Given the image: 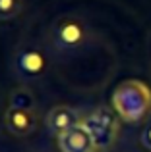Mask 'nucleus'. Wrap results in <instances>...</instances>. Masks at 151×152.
<instances>
[{
	"label": "nucleus",
	"mask_w": 151,
	"mask_h": 152,
	"mask_svg": "<svg viewBox=\"0 0 151 152\" xmlns=\"http://www.w3.org/2000/svg\"><path fill=\"white\" fill-rule=\"evenodd\" d=\"M113 108L126 123H140L151 114V89L144 81L128 79L114 91Z\"/></svg>",
	"instance_id": "obj_1"
},
{
	"label": "nucleus",
	"mask_w": 151,
	"mask_h": 152,
	"mask_svg": "<svg viewBox=\"0 0 151 152\" xmlns=\"http://www.w3.org/2000/svg\"><path fill=\"white\" fill-rule=\"evenodd\" d=\"M81 123L91 133L95 145H97V150H107L109 146L114 145L120 125H118V118L114 115L113 110H109V108H97Z\"/></svg>",
	"instance_id": "obj_2"
},
{
	"label": "nucleus",
	"mask_w": 151,
	"mask_h": 152,
	"mask_svg": "<svg viewBox=\"0 0 151 152\" xmlns=\"http://www.w3.org/2000/svg\"><path fill=\"white\" fill-rule=\"evenodd\" d=\"M87 27L79 18H62L54 25V42L64 50H76L85 42Z\"/></svg>",
	"instance_id": "obj_3"
},
{
	"label": "nucleus",
	"mask_w": 151,
	"mask_h": 152,
	"mask_svg": "<svg viewBox=\"0 0 151 152\" xmlns=\"http://www.w3.org/2000/svg\"><path fill=\"white\" fill-rule=\"evenodd\" d=\"M58 148L60 152H97V145L87 127L78 123L66 133L58 135Z\"/></svg>",
	"instance_id": "obj_4"
},
{
	"label": "nucleus",
	"mask_w": 151,
	"mask_h": 152,
	"mask_svg": "<svg viewBox=\"0 0 151 152\" xmlns=\"http://www.w3.org/2000/svg\"><path fill=\"white\" fill-rule=\"evenodd\" d=\"M47 69V58L39 48L27 46V48H19L16 54V71L21 77H39Z\"/></svg>",
	"instance_id": "obj_5"
},
{
	"label": "nucleus",
	"mask_w": 151,
	"mask_h": 152,
	"mask_svg": "<svg viewBox=\"0 0 151 152\" xmlns=\"http://www.w3.org/2000/svg\"><path fill=\"white\" fill-rule=\"evenodd\" d=\"M6 129L16 137H25L33 133L37 127V115L33 110H21V108H10L8 106L6 115H4Z\"/></svg>",
	"instance_id": "obj_6"
},
{
	"label": "nucleus",
	"mask_w": 151,
	"mask_h": 152,
	"mask_svg": "<svg viewBox=\"0 0 151 152\" xmlns=\"http://www.w3.org/2000/svg\"><path fill=\"white\" fill-rule=\"evenodd\" d=\"M79 121L78 112L74 110L72 106H66V104H58V106H53L47 114V127L50 129V133L58 135L66 133L68 129L76 127Z\"/></svg>",
	"instance_id": "obj_7"
},
{
	"label": "nucleus",
	"mask_w": 151,
	"mask_h": 152,
	"mask_svg": "<svg viewBox=\"0 0 151 152\" xmlns=\"http://www.w3.org/2000/svg\"><path fill=\"white\" fill-rule=\"evenodd\" d=\"M10 108H21V110H37V100H35L33 93L27 89H23V87H19V89H14L10 93V104H8Z\"/></svg>",
	"instance_id": "obj_8"
},
{
	"label": "nucleus",
	"mask_w": 151,
	"mask_h": 152,
	"mask_svg": "<svg viewBox=\"0 0 151 152\" xmlns=\"http://www.w3.org/2000/svg\"><path fill=\"white\" fill-rule=\"evenodd\" d=\"M23 10V0H0V19L10 21L16 19Z\"/></svg>",
	"instance_id": "obj_9"
},
{
	"label": "nucleus",
	"mask_w": 151,
	"mask_h": 152,
	"mask_svg": "<svg viewBox=\"0 0 151 152\" xmlns=\"http://www.w3.org/2000/svg\"><path fill=\"white\" fill-rule=\"evenodd\" d=\"M140 141H141V145H144L147 150H151V121L144 127V131H141V139H140Z\"/></svg>",
	"instance_id": "obj_10"
}]
</instances>
